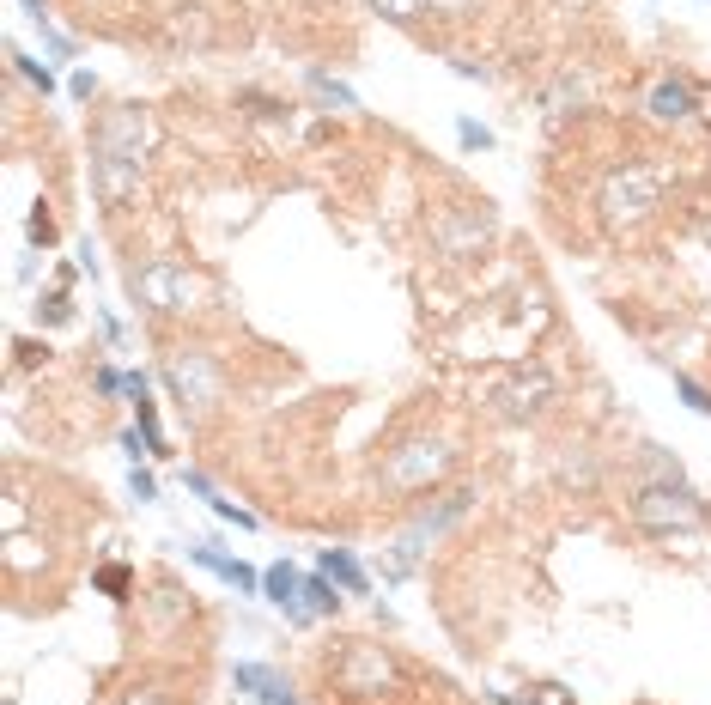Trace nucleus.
Here are the masks:
<instances>
[{
    "mask_svg": "<svg viewBox=\"0 0 711 705\" xmlns=\"http://www.w3.org/2000/svg\"><path fill=\"white\" fill-rule=\"evenodd\" d=\"M134 292H146V298H152V310H189L195 280H189L183 268H146V274L134 280Z\"/></svg>",
    "mask_w": 711,
    "mask_h": 705,
    "instance_id": "1",
    "label": "nucleus"
},
{
    "mask_svg": "<svg viewBox=\"0 0 711 705\" xmlns=\"http://www.w3.org/2000/svg\"><path fill=\"white\" fill-rule=\"evenodd\" d=\"M639 517L645 523H699V505H693V493L687 487H651L645 499H639Z\"/></svg>",
    "mask_w": 711,
    "mask_h": 705,
    "instance_id": "2",
    "label": "nucleus"
},
{
    "mask_svg": "<svg viewBox=\"0 0 711 705\" xmlns=\"http://www.w3.org/2000/svg\"><path fill=\"white\" fill-rule=\"evenodd\" d=\"M195 560H201L207 572H219V578H225V584H231L237 596H256V590L268 584V578H256V572H250L244 560H225V554H219V547H213V541H195Z\"/></svg>",
    "mask_w": 711,
    "mask_h": 705,
    "instance_id": "3",
    "label": "nucleus"
},
{
    "mask_svg": "<svg viewBox=\"0 0 711 705\" xmlns=\"http://www.w3.org/2000/svg\"><path fill=\"white\" fill-rule=\"evenodd\" d=\"M171 383H177L183 408H189V402H195V408H207V402H213V389H219V377H213L207 365H195V359H177V365H171Z\"/></svg>",
    "mask_w": 711,
    "mask_h": 705,
    "instance_id": "4",
    "label": "nucleus"
},
{
    "mask_svg": "<svg viewBox=\"0 0 711 705\" xmlns=\"http://www.w3.org/2000/svg\"><path fill=\"white\" fill-rule=\"evenodd\" d=\"M262 590H268V602H274V608H286L292 620H310V614H304V578H298L292 566H274Z\"/></svg>",
    "mask_w": 711,
    "mask_h": 705,
    "instance_id": "5",
    "label": "nucleus"
},
{
    "mask_svg": "<svg viewBox=\"0 0 711 705\" xmlns=\"http://www.w3.org/2000/svg\"><path fill=\"white\" fill-rule=\"evenodd\" d=\"M237 687H250L262 705H292V693H286V681L274 675V669H262V663H237Z\"/></svg>",
    "mask_w": 711,
    "mask_h": 705,
    "instance_id": "6",
    "label": "nucleus"
},
{
    "mask_svg": "<svg viewBox=\"0 0 711 705\" xmlns=\"http://www.w3.org/2000/svg\"><path fill=\"white\" fill-rule=\"evenodd\" d=\"M651 116H657V122H681V116H693V92L675 86V80L651 86Z\"/></svg>",
    "mask_w": 711,
    "mask_h": 705,
    "instance_id": "7",
    "label": "nucleus"
},
{
    "mask_svg": "<svg viewBox=\"0 0 711 705\" xmlns=\"http://www.w3.org/2000/svg\"><path fill=\"white\" fill-rule=\"evenodd\" d=\"M323 572H329L341 590L365 596V572H359V560H353V554H341V547H329V554H323Z\"/></svg>",
    "mask_w": 711,
    "mask_h": 705,
    "instance_id": "8",
    "label": "nucleus"
},
{
    "mask_svg": "<svg viewBox=\"0 0 711 705\" xmlns=\"http://www.w3.org/2000/svg\"><path fill=\"white\" fill-rule=\"evenodd\" d=\"M335 608H341V596H335V578L329 572L304 578V614H335Z\"/></svg>",
    "mask_w": 711,
    "mask_h": 705,
    "instance_id": "9",
    "label": "nucleus"
},
{
    "mask_svg": "<svg viewBox=\"0 0 711 705\" xmlns=\"http://www.w3.org/2000/svg\"><path fill=\"white\" fill-rule=\"evenodd\" d=\"M371 7H377V13H389L395 25H414V19L432 7V0H371Z\"/></svg>",
    "mask_w": 711,
    "mask_h": 705,
    "instance_id": "10",
    "label": "nucleus"
},
{
    "mask_svg": "<svg viewBox=\"0 0 711 705\" xmlns=\"http://www.w3.org/2000/svg\"><path fill=\"white\" fill-rule=\"evenodd\" d=\"M13 67H19V73H25V80H31V86H37V92H55V73H49V67H43V61H31V55H19V49H13Z\"/></svg>",
    "mask_w": 711,
    "mask_h": 705,
    "instance_id": "11",
    "label": "nucleus"
},
{
    "mask_svg": "<svg viewBox=\"0 0 711 705\" xmlns=\"http://www.w3.org/2000/svg\"><path fill=\"white\" fill-rule=\"evenodd\" d=\"M310 86H316V98H329V104H341V110H353V92H347L341 80H329V73H310Z\"/></svg>",
    "mask_w": 711,
    "mask_h": 705,
    "instance_id": "12",
    "label": "nucleus"
},
{
    "mask_svg": "<svg viewBox=\"0 0 711 705\" xmlns=\"http://www.w3.org/2000/svg\"><path fill=\"white\" fill-rule=\"evenodd\" d=\"M675 389H681V402H687L693 414H711V396H705V383H693V377H675Z\"/></svg>",
    "mask_w": 711,
    "mask_h": 705,
    "instance_id": "13",
    "label": "nucleus"
},
{
    "mask_svg": "<svg viewBox=\"0 0 711 705\" xmlns=\"http://www.w3.org/2000/svg\"><path fill=\"white\" fill-rule=\"evenodd\" d=\"M98 590L122 596V590H128V566H104V572H98Z\"/></svg>",
    "mask_w": 711,
    "mask_h": 705,
    "instance_id": "14",
    "label": "nucleus"
},
{
    "mask_svg": "<svg viewBox=\"0 0 711 705\" xmlns=\"http://www.w3.org/2000/svg\"><path fill=\"white\" fill-rule=\"evenodd\" d=\"M213 511H219L225 523H237V529H256V517H250V511H237L231 499H213Z\"/></svg>",
    "mask_w": 711,
    "mask_h": 705,
    "instance_id": "15",
    "label": "nucleus"
},
{
    "mask_svg": "<svg viewBox=\"0 0 711 705\" xmlns=\"http://www.w3.org/2000/svg\"><path fill=\"white\" fill-rule=\"evenodd\" d=\"M456 134H462V146H493V134L481 122H456Z\"/></svg>",
    "mask_w": 711,
    "mask_h": 705,
    "instance_id": "16",
    "label": "nucleus"
},
{
    "mask_svg": "<svg viewBox=\"0 0 711 705\" xmlns=\"http://www.w3.org/2000/svg\"><path fill=\"white\" fill-rule=\"evenodd\" d=\"M128 487H134V499H158V487H152L146 468H134V481H128Z\"/></svg>",
    "mask_w": 711,
    "mask_h": 705,
    "instance_id": "17",
    "label": "nucleus"
},
{
    "mask_svg": "<svg viewBox=\"0 0 711 705\" xmlns=\"http://www.w3.org/2000/svg\"><path fill=\"white\" fill-rule=\"evenodd\" d=\"M25 13H31L37 25H49V7H43V0H25Z\"/></svg>",
    "mask_w": 711,
    "mask_h": 705,
    "instance_id": "18",
    "label": "nucleus"
},
{
    "mask_svg": "<svg viewBox=\"0 0 711 705\" xmlns=\"http://www.w3.org/2000/svg\"><path fill=\"white\" fill-rule=\"evenodd\" d=\"M432 7H450V13H462V7H468V0H432Z\"/></svg>",
    "mask_w": 711,
    "mask_h": 705,
    "instance_id": "19",
    "label": "nucleus"
}]
</instances>
